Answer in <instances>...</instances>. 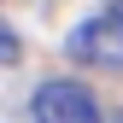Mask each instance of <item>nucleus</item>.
Listing matches in <instances>:
<instances>
[{
  "instance_id": "1",
  "label": "nucleus",
  "mask_w": 123,
  "mask_h": 123,
  "mask_svg": "<svg viewBox=\"0 0 123 123\" xmlns=\"http://www.w3.org/2000/svg\"><path fill=\"white\" fill-rule=\"evenodd\" d=\"M29 123H111V117L100 111V100L88 94L82 82L53 76V82H41L35 94H29Z\"/></svg>"
},
{
  "instance_id": "2",
  "label": "nucleus",
  "mask_w": 123,
  "mask_h": 123,
  "mask_svg": "<svg viewBox=\"0 0 123 123\" xmlns=\"http://www.w3.org/2000/svg\"><path fill=\"white\" fill-rule=\"evenodd\" d=\"M65 53L76 65H94V70H123V24L111 12H94V18H82L70 29Z\"/></svg>"
},
{
  "instance_id": "3",
  "label": "nucleus",
  "mask_w": 123,
  "mask_h": 123,
  "mask_svg": "<svg viewBox=\"0 0 123 123\" xmlns=\"http://www.w3.org/2000/svg\"><path fill=\"white\" fill-rule=\"evenodd\" d=\"M24 59V41H18V29L12 24H0V65H18Z\"/></svg>"
},
{
  "instance_id": "4",
  "label": "nucleus",
  "mask_w": 123,
  "mask_h": 123,
  "mask_svg": "<svg viewBox=\"0 0 123 123\" xmlns=\"http://www.w3.org/2000/svg\"><path fill=\"white\" fill-rule=\"evenodd\" d=\"M105 12H111V18H117V24H123V0H111V6H105Z\"/></svg>"
},
{
  "instance_id": "5",
  "label": "nucleus",
  "mask_w": 123,
  "mask_h": 123,
  "mask_svg": "<svg viewBox=\"0 0 123 123\" xmlns=\"http://www.w3.org/2000/svg\"><path fill=\"white\" fill-rule=\"evenodd\" d=\"M111 123H123V111H117V117H111Z\"/></svg>"
}]
</instances>
